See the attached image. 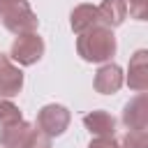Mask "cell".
<instances>
[{
  "mask_svg": "<svg viewBox=\"0 0 148 148\" xmlns=\"http://www.w3.org/2000/svg\"><path fill=\"white\" fill-rule=\"evenodd\" d=\"M116 49H118V42H116V35L111 28H104V25H92L90 30L76 35V53L81 56V60L86 62H109L113 56H116Z\"/></svg>",
  "mask_w": 148,
  "mask_h": 148,
  "instance_id": "6da1fadb",
  "label": "cell"
},
{
  "mask_svg": "<svg viewBox=\"0 0 148 148\" xmlns=\"http://www.w3.org/2000/svg\"><path fill=\"white\" fill-rule=\"evenodd\" d=\"M83 127L92 136H116V118L104 109L88 111L83 116Z\"/></svg>",
  "mask_w": 148,
  "mask_h": 148,
  "instance_id": "9c48e42d",
  "label": "cell"
},
{
  "mask_svg": "<svg viewBox=\"0 0 148 148\" xmlns=\"http://www.w3.org/2000/svg\"><path fill=\"white\" fill-rule=\"evenodd\" d=\"M118 143H120V148H148V132L127 130L125 136H123Z\"/></svg>",
  "mask_w": 148,
  "mask_h": 148,
  "instance_id": "5bb4252c",
  "label": "cell"
},
{
  "mask_svg": "<svg viewBox=\"0 0 148 148\" xmlns=\"http://www.w3.org/2000/svg\"><path fill=\"white\" fill-rule=\"evenodd\" d=\"M69 25L74 30V35H81L86 30H90L92 25H97V5H76L69 14Z\"/></svg>",
  "mask_w": 148,
  "mask_h": 148,
  "instance_id": "7c38bea8",
  "label": "cell"
},
{
  "mask_svg": "<svg viewBox=\"0 0 148 148\" xmlns=\"http://www.w3.org/2000/svg\"><path fill=\"white\" fill-rule=\"evenodd\" d=\"M123 125L127 130H141L148 132V95L139 92L123 106Z\"/></svg>",
  "mask_w": 148,
  "mask_h": 148,
  "instance_id": "5b68a950",
  "label": "cell"
},
{
  "mask_svg": "<svg viewBox=\"0 0 148 148\" xmlns=\"http://www.w3.org/2000/svg\"><path fill=\"white\" fill-rule=\"evenodd\" d=\"M44 51H46V44L39 32L16 35V39L12 42V49H9V60L16 62L18 67H30L42 60Z\"/></svg>",
  "mask_w": 148,
  "mask_h": 148,
  "instance_id": "3957f363",
  "label": "cell"
},
{
  "mask_svg": "<svg viewBox=\"0 0 148 148\" xmlns=\"http://www.w3.org/2000/svg\"><path fill=\"white\" fill-rule=\"evenodd\" d=\"M69 120H72L69 109L53 102V104H44L37 111V123L35 125H37V130L42 134H46L49 139H53V136H60V134L67 132Z\"/></svg>",
  "mask_w": 148,
  "mask_h": 148,
  "instance_id": "277c9868",
  "label": "cell"
},
{
  "mask_svg": "<svg viewBox=\"0 0 148 148\" xmlns=\"http://www.w3.org/2000/svg\"><path fill=\"white\" fill-rule=\"evenodd\" d=\"M123 83H125V76H123L120 65H116V62L99 65V69L95 72V79H92V88L99 95H113L123 88Z\"/></svg>",
  "mask_w": 148,
  "mask_h": 148,
  "instance_id": "8992f818",
  "label": "cell"
},
{
  "mask_svg": "<svg viewBox=\"0 0 148 148\" xmlns=\"http://www.w3.org/2000/svg\"><path fill=\"white\" fill-rule=\"evenodd\" d=\"M35 130V123L18 120L14 125H7L0 130V148H23Z\"/></svg>",
  "mask_w": 148,
  "mask_h": 148,
  "instance_id": "8fae6325",
  "label": "cell"
},
{
  "mask_svg": "<svg viewBox=\"0 0 148 148\" xmlns=\"http://www.w3.org/2000/svg\"><path fill=\"white\" fill-rule=\"evenodd\" d=\"M0 23L14 35L37 32L39 18L28 0H0Z\"/></svg>",
  "mask_w": 148,
  "mask_h": 148,
  "instance_id": "7a4b0ae2",
  "label": "cell"
},
{
  "mask_svg": "<svg viewBox=\"0 0 148 148\" xmlns=\"http://www.w3.org/2000/svg\"><path fill=\"white\" fill-rule=\"evenodd\" d=\"M127 18V7L125 0H102L97 5V23L104 28H118Z\"/></svg>",
  "mask_w": 148,
  "mask_h": 148,
  "instance_id": "30bf717a",
  "label": "cell"
},
{
  "mask_svg": "<svg viewBox=\"0 0 148 148\" xmlns=\"http://www.w3.org/2000/svg\"><path fill=\"white\" fill-rule=\"evenodd\" d=\"M125 7L132 18H136V21L148 18V0H125Z\"/></svg>",
  "mask_w": 148,
  "mask_h": 148,
  "instance_id": "9a60e30c",
  "label": "cell"
},
{
  "mask_svg": "<svg viewBox=\"0 0 148 148\" xmlns=\"http://www.w3.org/2000/svg\"><path fill=\"white\" fill-rule=\"evenodd\" d=\"M88 148H120V143L116 136H92Z\"/></svg>",
  "mask_w": 148,
  "mask_h": 148,
  "instance_id": "e0dca14e",
  "label": "cell"
},
{
  "mask_svg": "<svg viewBox=\"0 0 148 148\" xmlns=\"http://www.w3.org/2000/svg\"><path fill=\"white\" fill-rule=\"evenodd\" d=\"M23 88V72L18 65L9 60V56L0 53V97L9 99L18 95Z\"/></svg>",
  "mask_w": 148,
  "mask_h": 148,
  "instance_id": "52a82bcc",
  "label": "cell"
},
{
  "mask_svg": "<svg viewBox=\"0 0 148 148\" xmlns=\"http://www.w3.org/2000/svg\"><path fill=\"white\" fill-rule=\"evenodd\" d=\"M127 86L134 92L148 90V51L146 49H139L132 53L127 65Z\"/></svg>",
  "mask_w": 148,
  "mask_h": 148,
  "instance_id": "ba28073f",
  "label": "cell"
},
{
  "mask_svg": "<svg viewBox=\"0 0 148 148\" xmlns=\"http://www.w3.org/2000/svg\"><path fill=\"white\" fill-rule=\"evenodd\" d=\"M18 120H23V113H21V109L12 102V99H5V97H0V127H7V125H14V123H18Z\"/></svg>",
  "mask_w": 148,
  "mask_h": 148,
  "instance_id": "4fadbf2b",
  "label": "cell"
},
{
  "mask_svg": "<svg viewBox=\"0 0 148 148\" xmlns=\"http://www.w3.org/2000/svg\"><path fill=\"white\" fill-rule=\"evenodd\" d=\"M23 148H53V146H51V139H49L46 134H42V132L37 130V125H35V130H32V134H30V139L25 141Z\"/></svg>",
  "mask_w": 148,
  "mask_h": 148,
  "instance_id": "2e32d148",
  "label": "cell"
}]
</instances>
